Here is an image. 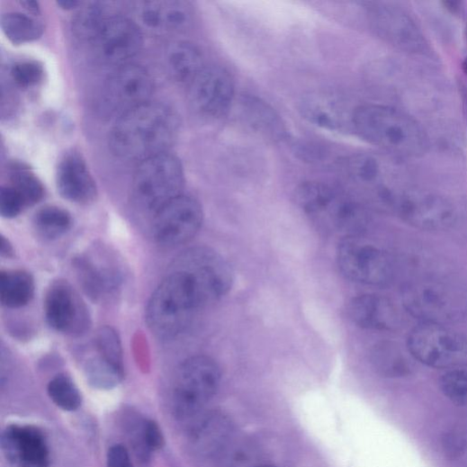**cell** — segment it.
Returning <instances> with one entry per match:
<instances>
[{"label":"cell","instance_id":"4","mask_svg":"<svg viewBox=\"0 0 467 467\" xmlns=\"http://www.w3.org/2000/svg\"><path fill=\"white\" fill-rule=\"evenodd\" d=\"M202 308L188 279L172 268L148 302L147 321L158 339L169 341L180 336L194 313Z\"/></svg>","mask_w":467,"mask_h":467},{"label":"cell","instance_id":"38","mask_svg":"<svg viewBox=\"0 0 467 467\" xmlns=\"http://www.w3.org/2000/svg\"><path fill=\"white\" fill-rule=\"evenodd\" d=\"M26 209L23 199L11 185L0 189V214L5 219H14Z\"/></svg>","mask_w":467,"mask_h":467},{"label":"cell","instance_id":"2","mask_svg":"<svg viewBox=\"0 0 467 467\" xmlns=\"http://www.w3.org/2000/svg\"><path fill=\"white\" fill-rule=\"evenodd\" d=\"M353 131L386 152L419 157L428 148L427 133L414 118L397 109L365 104L354 109Z\"/></svg>","mask_w":467,"mask_h":467},{"label":"cell","instance_id":"20","mask_svg":"<svg viewBox=\"0 0 467 467\" xmlns=\"http://www.w3.org/2000/svg\"><path fill=\"white\" fill-rule=\"evenodd\" d=\"M302 116L313 125L321 129L346 132L353 130V111L329 94H315L306 96L301 103Z\"/></svg>","mask_w":467,"mask_h":467},{"label":"cell","instance_id":"40","mask_svg":"<svg viewBox=\"0 0 467 467\" xmlns=\"http://www.w3.org/2000/svg\"><path fill=\"white\" fill-rule=\"evenodd\" d=\"M107 467H133L129 452L123 445H115L110 448Z\"/></svg>","mask_w":467,"mask_h":467},{"label":"cell","instance_id":"3","mask_svg":"<svg viewBox=\"0 0 467 467\" xmlns=\"http://www.w3.org/2000/svg\"><path fill=\"white\" fill-rule=\"evenodd\" d=\"M299 208L315 223L344 238L359 237L365 231L369 218L355 197L328 184L309 181L295 193Z\"/></svg>","mask_w":467,"mask_h":467},{"label":"cell","instance_id":"41","mask_svg":"<svg viewBox=\"0 0 467 467\" xmlns=\"http://www.w3.org/2000/svg\"><path fill=\"white\" fill-rule=\"evenodd\" d=\"M0 254H2V256L4 257H12L14 254L12 244L4 236L2 237V248H0Z\"/></svg>","mask_w":467,"mask_h":467},{"label":"cell","instance_id":"18","mask_svg":"<svg viewBox=\"0 0 467 467\" xmlns=\"http://www.w3.org/2000/svg\"><path fill=\"white\" fill-rule=\"evenodd\" d=\"M57 187L60 195L76 204H89L97 195L95 181L85 159L77 153L67 154L57 168Z\"/></svg>","mask_w":467,"mask_h":467},{"label":"cell","instance_id":"27","mask_svg":"<svg viewBox=\"0 0 467 467\" xmlns=\"http://www.w3.org/2000/svg\"><path fill=\"white\" fill-rule=\"evenodd\" d=\"M35 292L32 276L24 271H4L0 274V300L4 306L18 309L28 305Z\"/></svg>","mask_w":467,"mask_h":467},{"label":"cell","instance_id":"42","mask_svg":"<svg viewBox=\"0 0 467 467\" xmlns=\"http://www.w3.org/2000/svg\"><path fill=\"white\" fill-rule=\"evenodd\" d=\"M58 5L63 10L71 11L78 8L82 5L81 3L76 2V0H64V2H58Z\"/></svg>","mask_w":467,"mask_h":467},{"label":"cell","instance_id":"45","mask_svg":"<svg viewBox=\"0 0 467 467\" xmlns=\"http://www.w3.org/2000/svg\"><path fill=\"white\" fill-rule=\"evenodd\" d=\"M463 69H464L465 73L467 74V58L463 63Z\"/></svg>","mask_w":467,"mask_h":467},{"label":"cell","instance_id":"17","mask_svg":"<svg viewBox=\"0 0 467 467\" xmlns=\"http://www.w3.org/2000/svg\"><path fill=\"white\" fill-rule=\"evenodd\" d=\"M2 448L14 467H49V450L44 434L31 426L13 425L3 434Z\"/></svg>","mask_w":467,"mask_h":467},{"label":"cell","instance_id":"13","mask_svg":"<svg viewBox=\"0 0 467 467\" xmlns=\"http://www.w3.org/2000/svg\"><path fill=\"white\" fill-rule=\"evenodd\" d=\"M395 168L388 160L373 154L353 155L338 164L346 184L385 203L394 202L391 183L396 175Z\"/></svg>","mask_w":467,"mask_h":467},{"label":"cell","instance_id":"35","mask_svg":"<svg viewBox=\"0 0 467 467\" xmlns=\"http://www.w3.org/2000/svg\"><path fill=\"white\" fill-rule=\"evenodd\" d=\"M440 388L453 404L467 408V371H448L440 379Z\"/></svg>","mask_w":467,"mask_h":467},{"label":"cell","instance_id":"16","mask_svg":"<svg viewBox=\"0 0 467 467\" xmlns=\"http://www.w3.org/2000/svg\"><path fill=\"white\" fill-rule=\"evenodd\" d=\"M44 312L48 324L67 336H81L90 326L88 310L77 292L66 282L58 281L48 290Z\"/></svg>","mask_w":467,"mask_h":467},{"label":"cell","instance_id":"31","mask_svg":"<svg viewBox=\"0 0 467 467\" xmlns=\"http://www.w3.org/2000/svg\"><path fill=\"white\" fill-rule=\"evenodd\" d=\"M11 186L20 193L26 208L36 205L44 196L43 184L28 167L13 165L11 167Z\"/></svg>","mask_w":467,"mask_h":467},{"label":"cell","instance_id":"11","mask_svg":"<svg viewBox=\"0 0 467 467\" xmlns=\"http://www.w3.org/2000/svg\"><path fill=\"white\" fill-rule=\"evenodd\" d=\"M203 220V210L197 200L181 194L153 217V237L164 247L184 244L198 233Z\"/></svg>","mask_w":467,"mask_h":467},{"label":"cell","instance_id":"37","mask_svg":"<svg viewBox=\"0 0 467 467\" xmlns=\"http://www.w3.org/2000/svg\"><path fill=\"white\" fill-rule=\"evenodd\" d=\"M42 66L34 60L20 61L13 66L11 76L14 84L22 89L36 86L43 78Z\"/></svg>","mask_w":467,"mask_h":467},{"label":"cell","instance_id":"21","mask_svg":"<svg viewBox=\"0 0 467 467\" xmlns=\"http://www.w3.org/2000/svg\"><path fill=\"white\" fill-rule=\"evenodd\" d=\"M348 315L357 326L371 330H392L400 324L395 306L386 298L366 294L353 299Z\"/></svg>","mask_w":467,"mask_h":467},{"label":"cell","instance_id":"29","mask_svg":"<svg viewBox=\"0 0 467 467\" xmlns=\"http://www.w3.org/2000/svg\"><path fill=\"white\" fill-rule=\"evenodd\" d=\"M2 28L7 38L14 44H24L40 38L42 24L27 14L6 13L2 18Z\"/></svg>","mask_w":467,"mask_h":467},{"label":"cell","instance_id":"22","mask_svg":"<svg viewBox=\"0 0 467 467\" xmlns=\"http://www.w3.org/2000/svg\"><path fill=\"white\" fill-rule=\"evenodd\" d=\"M239 113L259 135L274 142L288 139L289 130L282 116L269 103L253 95L239 100Z\"/></svg>","mask_w":467,"mask_h":467},{"label":"cell","instance_id":"6","mask_svg":"<svg viewBox=\"0 0 467 467\" xmlns=\"http://www.w3.org/2000/svg\"><path fill=\"white\" fill-rule=\"evenodd\" d=\"M184 174L180 160L169 153L141 162L133 176V203L153 217L183 194Z\"/></svg>","mask_w":467,"mask_h":467},{"label":"cell","instance_id":"9","mask_svg":"<svg viewBox=\"0 0 467 467\" xmlns=\"http://www.w3.org/2000/svg\"><path fill=\"white\" fill-rule=\"evenodd\" d=\"M182 272L196 291L204 307L217 302L231 290L234 274L218 252L194 247L183 253L172 265Z\"/></svg>","mask_w":467,"mask_h":467},{"label":"cell","instance_id":"30","mask_svg":"<svg viewBox=\"0 0 467 467\" xmlns=\"http://www.w3.org/2000/svg\"><path fill=\"white\" fill-rule=\"evenodd\" d=\"M33 223L40 237L55 239L72 229L73 219L68 211L60 208L46 207L36 213Z\"/></svg>","mask_w":467,"mask_h":467},{"label":"cell","instance_id":"1","mask_svg":"<svg viewBox=\"0 0 467 467\" xmlns=\"http://www.w3.org/2000/svg\"><path fill=\"white\" fill-rule=\"evenodd\" d=\"M179 126V119L172 109L149 102L116 120L110 147L116 157L141 163L168 153L177 139Z\"/></svg>","mask_w":467,"mask_h":467},{"label":"cell","instance_id":"10","mask_svg":"<svg viewBox=\"0 0 467 467\" xmlns=\"http://www.w3.org/2000/svg\"><path fill=\"white\" fill-rule=\"evenodd\" d=\"M337 262L342 274L358 283L383 286L393 277L390 256L379 247L363 242L359 237L342 239Z\"/></svg>","mask_w":467,"mask_h":467},{"label":"cell","instance_id":"19","mask_svg":"<svg viewBox=\"0 0 467 467\" xmlns=\"http://www.w3.org/2000/svg\"><path fill=\"white\" fill-rule=\"evenodd\" d=\"M399 210L404 219L420 229L441 230L454 221L453 208L444 200L431 195H403Z\"/></svg>","mask_w":467,"mask_h":467},{"label":"cell","instance_id":"34","mask_svg":"<svg viewBox=\"0 0 467 467\" xmlns=\"http://www.w3.org/2000/svg\"><path fill=\"white\" fill-rule=\"evenodd\" d=\"M109 16L104 9L97 4L85 7L78 13L74 22L76 33L80 38L91 41Z\"/></svg>","mask_w":467,"mask_h":467},{"label":"cell","instance_id":"28","mask_svg":"<svg viewBox=\"0 0 467 467\" xmlns=\"http://www.w3.org/2000/svg\"><path fill=\"white\" fill-rule=\"evenodd\" d=\"M373 367L382 376H403L409 372L410 364L405 354L393 344L382 343L372 352Z\"/></svg>","mask_w":467,"mask_h":467},{"label":"cell","instance_id":"46","mask_svg":"<svg viewBox=\"0 0 467 467\" xmlns=\"http://www.w3.org/2000/svg\"><path fill=\"white\" fill-rule=\"evenodd\" d=\"M256 467H276V466H274V465H259V466H256Z\"/></svg>","mask_w":467,"mask_h":467},{"label":"cell","instance_id":"32","mask_svg":"<svg viewBox=\"0 0 467 467\" xmlns=\"http://www.w3.org/2000/svg\"><path fill=\"white\" fill-rule=\"evenodd\" d=\"M52 402L65 411H76L82 405V395L73 380L66 374L54 377L48 385Z\"/></svg>","mask_w":467,"mask_h":467},{"label":"cell","instance_id":"44","mask_svg":"<svg viewBox=\"0 0 467 467\" xmlns=\"http://www.w3.org/2000/svg\"><path fill=\"white\" fill-rule=\"evenodd\" d=\"M445 6L453 13H456L460 11V4L454 2H446L444 4Z\"/></svg>","mask_w":467,"mask_h":467},{"label":"cell","instance_id":"39","mask_svg":"<svg viewBox=\"0 0 467 467\" xmlns=\"http://www.w3.org/2000/svg\"><path fill=\"white\" fill-rule=\"evenodd\" d=\"M142 440L146 448L150 451L159 450L165 444L163 434L154 421L145 422L142 428Z\"/></svg>","mask_w":467,"mask_h":467},{"label":"cell","instance_id":"33","mask_svg":"<svg viewBox=\"0 0 467 467\" xmlns=\"http://www.w3.org/2000/svg\"><path fill=\"white\" fill-rule=\"evenodd\" d=\"M85 374L94 387L109 390L121 382L123 368L97 355L87 362Z\"/></svg>","mask_w":467,"mask_h":467},{"label":"cell","instance_id":"26","mask_svg":"<svg viewBox=\"0 0 467 467\" xmlns=\"http://www.w3.org/2000/svg\"><path fill=\"white\" fill-rule=\"evenodd\" d=\"M166 61L172 77L188 85L205 67L202 52L194 45L183 41L169 48Z\"/></svg>","mask_w":467,"mask_h":467},{"label":"cell","instance_id":"36","mask_svg":"<svg viewBox=\"0 0 467 467\" xmlns=\"http://www.w3.org/2000/svg\"><path fill=\"white\" fill-rule=\"evenodd\" d=\"M95 348L99 356L123 368L121 340L113 328L103 327L97 331Z\"/></svg>","mask_w":467,"mask_h":467},{"label":"cell","instance_id":"7","mask_svg":"<svg viewBox=\"0 0 467 467\" xmlns=\"http://www.w3.org/2000/svg\"><path fill=\"white\" fill-rule=\"evenodd\" d=\"M407 310L422 322L445 325L467 312V293L452 282L428 280L409 285L404 292Z\"/></svg>","mask_w":467,"mask_h":467},{"label":"cell","instance_id":"23","mask_svg":"<svg viewBox=\"0 0 467 467\" xmlns=\"http://www.w3.org/2000/svg\"><path fill=\"white\" fill-rule=\"evenodd\" d=\"M139 20L155 32H178L187 29L193 13L189 5L181 2H147L139 4Z\"/></svg>","mask_w":467,"mask_h":467},{"label":"cell","instance_id":"25","mask_svg":"<svg viewBox=\"0 0 467 467\" xmlns=\"http://www.w3.org/2000/svg\"><path fill=\"white\" fill-rule=\"evenodd\" d=\"M232 431V425L224 416L206 414L190 427V436L200 452L213 455L223 450Z\"/></svg>","mask_w":467,"mask_h":467},{"label":"cell","instance_id":"12","mask_svg":"<svg viewBox=\"0 0 467 467\" xmlns=\"http://www.w3.org/2000/svg\"><path fill=\"white\" fill-rule=\"evenodd\" d=\"M153 81L142 67L126 64L118 67L107 80L101 101L103 111L118 118L132 109L149 103Z\"/></svg>","mask_w":467,"mask_h":467},{"label":"cell","instance_id":"15","mask_svg":"<svg viewBox=\"0 0 467 467\" xmlns=\"http://www.w3.org/2000/svg\"><path fill=\"white\" fill-rule=\"evenodd\" d=\"M98 58L119 67L129 64L143 47L139 25L121 16H109L91 40Z\"/></svg>","mask_w":467,"mask_h":467},{"label":"cell","instance_id":"5","mask_svg":"<svg viewBox=\"0 0 467 467\" xmlns=\"http://www.w3.org/2000/svg\"><path fill=\"white\" fill-rule=\"evenodd\" d=\"M220 380V368L211 357L198 355L184 361L177 372L173 392L177 419L192 426L205 416Z\"/></svg>","mask_w":467,"mask_h":467},{"label":"cell","instance_id":"24","mask_svg":"<svg viewBox=\"0 0 467 467\" xmlns=\"http://www.w3.org/2000/svg\"><path fill=\"white\" fill-rule=\"evenodd\" d=\"M74 265L81 286L94 301L109 296L119 287L120 274L111 265L96 263L87 256L76 257Z\"/></svg>","mask_w":467,"mask_h":467},{"label":"cell","instance_id":"43","mask_svg":"<svg viewBox=\"0 0 467 467\" xmlns=\"http://www.w3.org/2000/svg\"><path fill=\"white\" fill-rule=\"evenodd\" d=\"M21 4L24 7V9H26L31 13L38 14L40 13L39 4L36 2L27 0V2H22Z\"/></svg>","mask_w":467,"mask_h":467},{"label":"cell","instance_id":"14","mask_svg":"<svg viewBox=\"0 0 467 467\" xmlns=\"http://www.w3.org/2000/svg\"><path fill=\"white\" fill-rule=\"evenodd\" d=\"M193 108L208 118H220L231 109L235 100V83L220 66H205L189 84Z\"/></svg>","mask_w":467,"mask_h":467},{"label":"cell","instance_id":"8","mask_svg":"<svg viewBox=\"0 0 467 467\" xmlns=\"http://www.w3.org/2000/svg\"><path fill=\"white\" fill-rule=\"evenodd\" d=\"M408 347L414 359L428 367L451 371L467 366V338L442 324L415 327Z\"/></svg>","mask_w":467,"mask_h":467}]
</instances>
